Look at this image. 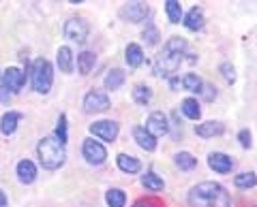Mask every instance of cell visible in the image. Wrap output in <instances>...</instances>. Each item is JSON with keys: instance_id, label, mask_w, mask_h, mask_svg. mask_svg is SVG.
I'll return each mask as SVG.
<instances>
[{"instance_id": "cell-38", "label": "cell", "mask_w": 257, "mask_h": 207, "mask_svg": "<svg viewBox=\"0 0 257 207\" xmlns=\"http://www.w3.org/2000/svg\"><path fill=\"white\" fill-rule=\"evenodd\" d=\"M170 84H172V88H174V90H178V88H180V84H182V82H180L178 77H172V79H170Z\"/></svg>"}, {"instance_id": "cell-14", "label": "cell", "mask_w": 257, "mask_h": 207, "mask_svg": "<svg viewBox=\"0 0 257 207\" xmlns=\"http://www.w3.org/2000/svg\"><path fill=\"white\" fill-rule=\"evenodd\" d=\"M223 130H225V126H223L221 122H212V120L195 126V132L199 134V137H204V139L219 137V134H223Z\"/></svg>"}, {"instance_id": "cell-19", "label": "cell", "mask_w": 257, "mask_h": 207, "mask_svg": "<svg viewBox=\"0 0 257 207\" xmlns=\"http://www.w3.org/2000/svg\"><path fill=\"white\" fill-rule=\"evenodd\" d=\"M184 26L189 30H202L204 28V11L199 9V6H193L187 13V18H184Z\"/></svg>"}, {"instance_id": "cell-32", "label": "cell", "mask_w": 257, "mask_h": 207, "mask_svg": "<svg viewBox=\"0 0 257 207\" xmlns=\"http://www.w3.org/2000/svg\"><path fill=\"white\" fill-rule=\"evenodd\" d=\"M144 41H146L148 45H157L159 43V30L155 26H148L146 30H144Z\"/></svg>"}, {"instance_id": "cell-8", "label": "cell", "mask_w": 257, "mask_h": 207, "mask_svg": "<svg viewBox=\"0 0 257 207\" xmlns=\"http://www.w3.org/2000/svg\"><path fill=\"white\" fill-rule=\"evenodd\" d=\"M90 132L94 137H99L101 141H116L118 137V124L111 120H99L90 124Z\"/></svg>"}, {"instance_id": "cell-16", "label": "cell", "mask_w": 257, "mask_h": 207, "mask_svg": "<svg viewBox=\"0 0 257 207\" xmlns=\"http://www.w3.org/2000/svg\"><path fill=\"white\" fill-rule=\"evenodd\" d=\"M20 120H22V114H18V111H7L3 116V120H0V130H3V134H7V137L13 134Z\"/></svg>"}, {"instance_id": "cell-13", "label": "cell", "mask_w": 257, "mask_h": 207, "mask_svg": "<svg viewBox=\"0 0 257 207\" xmlns=\"http://www.w3.org/2000/svg\"><path fill=\"white\" fill-rule=\"evenodd\" d=\"M133 137H135V141H138V146L142 150H146V152H152V150L157 148V139L152 137V134L144 128V126H135V128H133Z\"/></svg>"}, {"instance_id": "cell-10", "label": "cell", "mask_w": 257, "mask_h": 207, "mask_svg": "<svg viewBox=\"0 0 257 207\" xmlns=\"http://www.w3.org/2000/svg\"><path fill=\"white\" fill-rule=\"evenodd\" d=\"M150 13V9L144 2H128L120 9V18L124 22H131V24H138L142 20H146V15Z\"/></svg>"}, {"instance_id": "cell-20", "label": "cell", "mask_w": 257, "mask_h": 207, "mask_svg": "<svg viewBox=\"0 0 257 207\" xmlns=\"http://www.w3.org/2000/svg\"><path fill=\"white\" fill-rule=\"evenodd\" d=\"M124 79H126V75H124V70H120V68H114V70H109V73L105 75V90H118L120 86L124 84Z\"/></svg>"}, {"instance_id": "cell-3", "label": "cell", "mask_w": 257, "mask_h": 207, "mask_svg": "<svg viewBox=\"0 0 257 207\" xmlns=\"http://www.w3.org/2000/svg\"><path fill=\"white\" fill-rule=\"evenodd\" d=\"M37 154H39V162L43 164V169H50V171L60 169V166L64 164V158H67V154H64V146L58 141L56 134H50V137H43L41 141H39Z\"/></svg>"}, {"instance_id": "cell-30", "label": "cell", "mask_w": 257, "mask_h": 207, "mask_svg": "<svg viewBox=\"0 0 257 207\" xmlns=\"http://www.w3.org/2000/svg\"><path fill=\"white\" fill-rule=\"evenodd\" d=\"M234 184H236V188H253L255 184H257V175L255 173H240V175H236V180H234Z\"/></svg>"}, {"instance_id": "cell-15", "label": "cell", "mask_w": 257, "mask_h": 207, "mask_svg": "<svg viewBox=\"0 0 257 207\" xmlns=\"http://www.w3.org/2000/svg\"><path fill=\"white\" fill-rule=\"evenodd\" d=\"M18 180L22 184H32L37 180V166L30 160H20L18 162Z\"/></svg>"}, {"instance_id": "cell-35", "label": "cell", "mask_w": 257, "mask_h": 207, "mask_svg": "<svg viewBox=\"0 0 257 207\" xmlns=\"http://www.w3.org/2000/svg\"><path fill=\"white\" fill-rule=\"evenodd\" d=\"M202 96H204V100H214V96H216V90H214V86H210V84H204V88H202Z\"/></svg>"}, {"instance_id": "cell-28", "label": "cell", "mask_w": 257, "mask_h": 207, "mask_svg": "<svg viewBox=\"0 0 257 207\" xmlns=\"http://www.w3.org/2000/svg\"><path fill=\"white\" fill-rule=\"evenodd\" d=\"M197 164V158L189 154V152H180V154H176V166L182 171H191L193 166Z\"/></svg>"}, {"instance_id": "cell-39", "label": "cell", "mask_w": 257, "mask_h": 207, "mask_svg": "<svg viewBox=\"0 0 257 207\" xmlns=\"http://www.w3.org/2000/svg\"><path fill=\"white\" fill-rule=\"evenodd\" d=\"M0 207H7V194L0 190Z\"/></svg>"}, {"instance_id": "cell-17", "label": "cell", "mask_w": 257, "mask_h": 207, "mask_svg": "<svg viewBox=\"0 0 257 207\" xmlns=\"http://www.w3.org/2000/svg\"><path fill=\"white\" fill-rule=\"evenodd\" d=\"M124 58H126V64L131 66V68L144 64V52H142V47L138 43H128L126 45V52H124Z\"/></svg>"}, {"instance_id": "cell-33", "label": "cell", "mask_w": 257, "mask_h": 207, "mask_svg": "<svg viewBox=\"0 0 257 207\" xmlns=\"http://www.w3.org/2000/svg\"><path fill=\"white\" fill-rule=\"evenodd\" d=\"M11 94H13V92L9 90V86H7V82H5L3 70H0V102H9Z\"/></svg>"}, {"instance_id": "cell-21", "label": "cell", "mask_w": 257, "mask_h": 207, "mask_svg": "<svg viewBox=\"0 0 257 207\" xmlns=\"http://www.w3.org/2000/svg\"><path fill=\"white\" fill-rule=\"evenodd\" d=\"M58 66L62 73H71L73 70V52L69 47H60L58 50Z\"/></svg>"}, {"instance_id": "cell-4", "label": "cell", "mask_w": 257, "mask_h": 207, "mask_svg": "<svg viewBox=\"0 0 257 207\" xmlns=\"http://www.w3.org/2000/svg\"><path fill=\"white\" fill-rule=\"evenodd\" d=\"M30 77H32V88L39 94H47L52 90V82H54V73H52V64L45 58H37L30 66Z\"/></svg>"}, {"instance_id": "cell-7", "label": "cell", "mask_w": 257, "mask_h": 207, "mask_svg": "<svg viewBox=\"0 0 257 207\" xmlns=\"http://www.w3.org/2000/svg\"><path fill=\"white\" fill-rule=\"evenodd\" d=\"M82 152H84V158L90 164H103L105 162V158H107V150L94 139H84Z\"/></svg>"}, {"instance_id": "cell-9", "label": "cell", "mask_w": 257, "mask_h": 207, "mask_svg": "<svg viewBox=\"0 0 257 207\" xmlns=\"http://www.w3.org/2000/svg\"><path fill=\"white\" fill-rule=\"evenodd\" d=\"M152 137H163V134H167V130H170V124H167V116L161 114V111H155V114L148 116V122L146 126H144Z\"/></svg>"}, {"instance_id": "cell-29", "label": "cell", "mask_w": 257, "mask_h": 207, "mask_svg": "<svg viewBox=\"0 0 257 207\" xmlns=\"http://www.w3.org/2000/svg\"><path fill=\"white\" fill-rule=\"evenodd\" d=\"M182 86H184V90H189V92H202L204 82L195 73H187L182 77Z\"/></svg>"}, {"instance_id": "cell-11", "label": "cell", "mask_w": 257, "mask_h": 207, "mask_svg": "<svg viewBox=\"0 0 257 207\" xmlns=\"http://www.w3.org/2000/svg\"><path fill=\"white\" fill-rule=\"evenodd\" d=\"M3 75H5V82H7V86H9V90H11V92H20V90H22V86L26 84V73H24L22 68H18V66L5 68V70H3Z\"/></svg>"}, {"instance_id": "cell-37", "label": "cell", "mask_w": 257, "mask_h": 207, "mask_svg": "<svg viewBox=\"0 0 257 207\" xmlns=\"http://www.w3.org/2000/svg\"><path fill=\"white\" fill-rule=\"evenodd\" d=\"M238 141L242 148H251V132L248 130H240L238 132Z\"/></svg>"}, {"instance_id": "cell-18", "label": "cell", "mask_w": 257, "mask_h": 207, "mask_svg": "<svg viewBox=\"0 0 257 207\" xmlns=\"http://www.w3.org/2000/svg\"><path fill=\"white\" fill-rule=\"evenodd\" d=\"M116 162H118V169L124 173H138L142 169V162L135 156H128V154H118Z\"/></svg>"}, {"instance_id": "cell-12", "label": "cell", "mask_w": 257, "mask_h": 207, "mask_svg": "<svg viewBox=\"0 0 257 207\" xmlns=\"http://www.w3.org/2000/svg\"><path fill=\"white\" fill-rule=\"evenodd\" d=\"M208 166H210L212 171L225 175V173H229V171H231V166H234V160H231V158H229L227 154L214 152V154L208 156Z\"/></svg>"}, {"instance_id": "cell-31", "label": "cell", "mask_w": 257, "mask_h": 207, "mask_svg": "<svg viewBox=\"0 0 257 207\" xmlns=\"http://www.w3.org/2000/svg\"><path fill=\"white\" fill-rule=\"evenodd\" d=\"M56 137H58V141L62 143V146L67 143V116H64V114L58 118V126H56Z\"/></svg>"}, {"instance_id": "cell-25", "label": "cell", "mask_w": 257, "mask_h": 207, "mask_svg": "<svg viewBox=\"0 0 257 207\" xmlns=\"http://www.w3.org/2000/svg\"><path fill=\"white\" fill-rule=\"evenodd\" d=\"M152 98V90L148 86H144V84H138L133 88V100L138 102V105H148Z\"/></svg>"}, {"instance_id": "cell-27", "label": "cell", "mask_w": 257, "mask_h": 207, "mask_svg": "<svg viewBox=\"0 0 257 207\" xmlns=\"http://www.w3.org/2000/svg\"><path fill=\"white\" fill-rule=\"evenodd\" d=\"M165 13H167V18H170L172 24H180V20H182V6H180V2H176V0H167V2H165Z\"/></svg>"}, {"instance_id": "cell-6", "label": "cell", "mask_w": 257, "mask_h": 207, "mask_svg": "<svg viewBox=\"0 0 257 207\" xmlns=\"http://www.w3.org/2000/svg\"><path fill=\"white\" fill-rule=\"evenodd\" d=\"M109 109V96L101 90H92L84 98V111L86 114H99V111Z\"/></svg>"}, {"instance_id": "cell-24", "label": "cell", "mask_w": 257, "mask_h": 207, "mask_svg": "<svg viewBox=\"0 0 257 207\" xmlns=\"http://www.w3.org/2000/svg\"><path fill=\"white\" fill-rule=\"evenodd\" d=\"M92 66H94V54H92V52H84V54L77 56V70H79L82 75L90 73Z\"/></svg>"}, {"instance_id": "cell-5", "label": "cell", "mask_w": 257, "mask_h": 207, "mask_svg": "<svg viewBox=\"0 0 257 207\" xmlns=\"http://www.w3.org/2000/svg\"><path fill=\"white\" fill-rule=\"evenodd\" d=\"M88 32H90V26L79 18H71L67 24H64V36L71 38V41H75V43H84L88 38Z\"/></svg>"}, {"instance_id": "cell-36", "label": "cell", "mask_w": 257, "mask_h": 207, "mask_svg": "<svg viewBox=\"0 0 257 207\" xmlns=\"http://www.w3.org/2000/svg\"><path fill=\"white\" fill-rule=\"evenodd\" d=\"M133 207H161V201L159 198H140Z\"/></svg>"}, {"instance_id": "cell-34", "label": "cell", "mask_w": 257, "mask_h": 207, "mask_svg": "<svg viewBox=\"0 0 257 207\" xmlns=\"http://www.w3.org/2000/svg\"><path fill=\"white\" fill-rule=\"evenodd\" d=\"M221 73L225 77V82H229V84L236 82V70H234V66H231L229 62H223V64H221Z\"/></svg>"}, {"instance_id": "cell-1", "label": "cell", "mask_w": 257, "mask_h": 207, "mask_svg": "<svg viewBox=\"0 0 257 207\" xmlns=\"http://www.w3.org/2000/svg\"><path fill=\"white\" fill-rule=\"evenodd\" d=\"M184 50H187V41L180 36L170 38L163 45V52H161L155 58V75L157 77H172L176 70L180 68Z\"/></svg>"}, {"instance_id": "cell-23", "label": "cell", "mask_w": 257, "mask_h": 207, "mask_svg": "<svg viewBox=\"0 0 257 207\" xmlns=\"http://www.w3.org/2000/svg\"><path fill=\"white\" fill-rule=\"evenodd\" d=\"M180 109L189 120H199V116H202V109H199V102L195 98H184Z\"/></svg>"}, {"instance_id": "cell-22", "label": "cell", "mask_w": 257, "mask_h": 207, "mask_svg": "<svg viewBox=\"0 0 257 207\" xmlns=\"http://www.w3.org/2000/svg\"><path fill=\"white\" fill-rule=\"evenodd\" d=\"M142 184H144V188L152 190V192H159V190H163L165 182L161 180V178H159V175H157L155 171H148L146 175H142Z\"/></svg>"}, {"instance_id": "cell-26", "label": "cell", "mask_w": 257, "mask_h": 207, "mask_svg": "<svg viewBox=\"0 0 257 207\" xmlns=\"http://www.w3.org/2000/svg\"><path fill=\"white\" fill-rule=\"evenodd\" d=\"M105 201H107L109 207H124V203H126V194H124L120 188H111V190H107Z\"/></svg>"}, {"instance_id": "cell-2", "label": "cell", "mask_w": 257, "mask_h": 207, "mask_svg": "<svg viewBox=\"0 0 257 207\" xmlns=\"http://www.w3.org/2000/svg\"><path fill=\"white\" fill-rule=\"evenodd\" d=\"M191 207H229V194L214 182H202L189 192Z\"/></svg>"}]
</instances>
